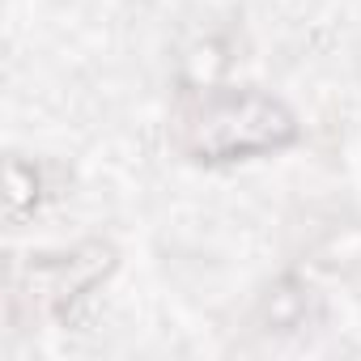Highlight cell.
I'll list each match as a JSON object with an SVG mask.
<instances>
[{
	"label": "cell",
	"instance_id": "1",
	"mask_svg": "<svg viewBox=\"0 0 361 361\" xmlns=\"http://www.w3.org/2000/svg\"><path fill=\"white\" fill-rule=\"evenodd\" d=\"M170 136L192 161L268 157L298 140V115L264 90H192L178 98Z\"/></svg>",
	"mask_w": 361,
	"mask_h": 361
},
{
	"label": "cell",
	"instance_id": "2",
	"mask_svg": "<svg viewBox=\"0 0 361 361\" xmlns=\"http://www.w3.org/2000/svg\"><path fill=\"white\" fill-rule=\"evenodd\" d=\"M111 272L115 251L106 243H85L64 255H30L13 276V306H30L35 314H64Z\"/></svg>",
	"mask_w": 361,
	"mask_h": 361
},
{
	"label": "cell",
	"instance_id": "3",
	"mask_svg": "<svg viewBox=\"0 0 361 361\" xmlns=\"http://www.w3.org/2000/svg\"><path fill=\"white\" fill-rule=\"evenodd\" d=\"M5 200H9V221L13 226L39 204V170L30 161H22V157L9 161V196Z\"/></svg>",
	"mask_w": 361,
	"mask_h": 361
},
{
	"label": "cell",
	"instance_id": "4",
	"mask_svg": "<svg viewBox=\"0 0 361 361\" xmlns=\"http://www.w3.org/2000/svg\"><path fill=\"white\" fill-rule=\"evenodd\" d=\"M268 319H272V327H298L302 323V314H306V293L302 289H293V285H281L272 298H268Z\"/></svg>",
	"mask_w": 361,
	"mask_h": 361
}]
</instances>
